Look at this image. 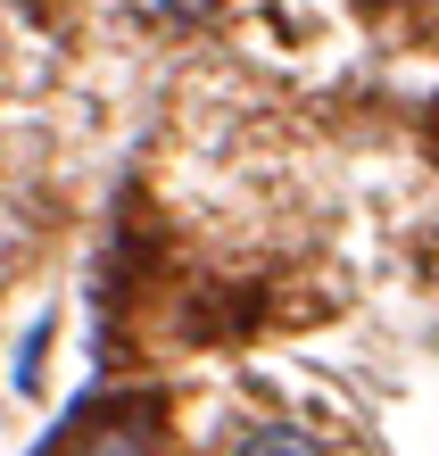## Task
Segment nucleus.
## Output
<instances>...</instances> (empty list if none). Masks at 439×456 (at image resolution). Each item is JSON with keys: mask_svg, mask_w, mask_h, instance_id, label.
Listing matches in <instances>:
<instances>
[{"mask_svg": "<svg viewBox=\"0 0 439 456\" xmlns=\"http://www.w3.org/2000/svg\"><path fill=\"white\" fill-rule=\"evenodd\" d=\"M158 9H167V17H183V25H191V17H215V0H158Z\"/></svg>", "mask_w": 439, "mask_h": 456, "instance_id": "nucleus-3", "label": "nucleus"}, {"mask_svg": "<svg viewBox=\"0 0 439 456\" xmlns=\"http://www.w3.org/2000/svg\"><path fill=\"white\" fill-rule=\"evenodd\" d=\"M75 456H158V398H117L108 415H92Z\"/></svg>", "mask_w": 439, "mask_h": 456, "instance_id": "nucleus-1", "label": "nucleus"}, {"mask_svg": "<svg viewBox=\"0 0 439 456\" xmlns=\"http://www.w3.org/2000/svg\"><path fill=\"white\" fill-rule=\"evenodd\" d=\"M232 456H323V440L298 432V423H257V432H240Z\"/></svg>", "mask_w": 439, "mask_h": 456, "instance_id": "nucleus-2", "label": "nucleus"}]
</instances>
